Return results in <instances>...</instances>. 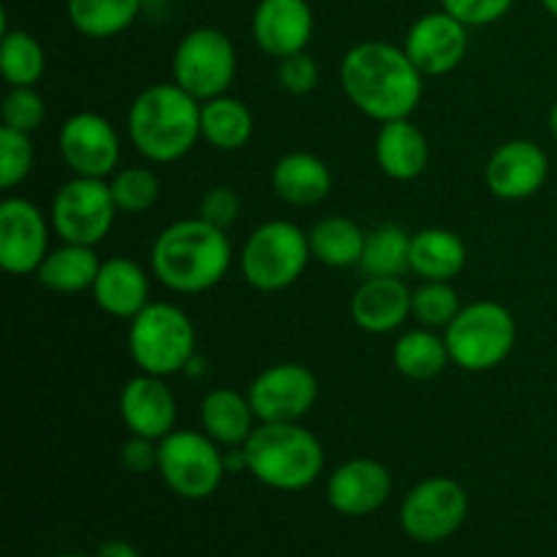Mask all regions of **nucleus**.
<instances>
[{
	"label": "nucleus",
	"instance_id": "f257e3e1",
	"mask_svg": "<svg viewBox=\"0 0 557 557\" xmlns=\"http://www.w3.org/2000/svg\"><path fill=\"white\" fill-rule=\"evenodd\" d=\"M341 87L364 117L389 123L417 112L424 92V74L403 47L362 41L343 58Z\"/></svg>",
	"mask_w": 557,
	"mask_h": 557
},
{
	"label": "nucleus",
	"instance_id": "f03ea898",
	"mask_svg": "<svg viewBox=\"0 0 557 557\" xmlns=\"http://www.w3.org/2000/svg\"><path fill=\"white\" fill-rule=\"evenodd\" d=\"M232 259L228 234L201 218L169 223L150 250L152 275L174 294H201L215 288L232 270Z\"/></svg>",
	"mask_w": 557,
	"mask_h": 557
},
{
	"label": "nucleus",
	"instance_id": "7ed1b4c3",
	"mask_svg": "<svg viewBox=\"0 0 557 557\" xmlns=\"http://www.w3.org/2000/svg\"><path fill=\"white\" fill-rule=\"evenodd\" d=\"M128 134L147 161H180L201 139V101L174 82L145 87L128 109Z\"/></svg>",
	"mask_w": 557,
	"mask_h": 557
},
{
	"label": "nucleus",
	"instance_id": "20e7f679",
	"mask_svg": "<svg viewBox=\"0 0 557 557\" xmlns=\"http://www.w3.org/2000/svg\"><path fill=\"white\" fill-rule=\"evenodd\" d=\"M243 449L250 476L281 493L308 490L324 473V446L299 422H261Z\"/></svg>",
	"mask_w": 557,
	"mask_h": 557
},
{
	"label": "nucleus",
	"instance_id": "39448f33",
	"mask_svg": "<svg viewBox=\"0 0 557 557\" xmlns=\"http://www.w3.org/2000/svg\"><path fill=\"white\" fill-rule=\"evenodd\" d=\"M128 354L139 373L177 375L194 364L196 330L183 308L150 302L128 324Z\"/></svg>",
	"mask_w": 557,
	"mask_h": 557
},
{
	"label": "nucleus",
	"instance_id": "423d86ee",
	"mask_svg": "<svg viewBox=\"0 0 557 557\" xmlns=\"http://www.w3.org/2000/svg\"><path fill=\"white\" fill-rule=\"evenodd\" d=\"M451 364L466 373H487L504 364L517 343V321L509 308L493 299L462 305L444 330Z\"/></svg>",
	"mask_w": 557,
	"mask_h": 557
},
{
	"label": "nucleus",
	"instance_id": "0eeeda50",
	"mask_svg": "<svg viewBox=\"0 0 557 557\" xmlns=\"http://www.w3.org/2000/svg\"><path fill=\"white\" fill-rule=\"evenodd\" d=\"M310 259V239L297 223L267 221L245 239L239 267L248 286L272 294L294 286L305 275Z\"/></svg>",
	"mask_w": 557,
	"mask_h": 557
},
{
	"label": "nucleus",
	"instance_id": "6e6552de",
	"mask_svg": "<svg viewBox=\"0 0 557 557\" xmlns=\"http://www.w3.org/2000/svg\"><path fill=\"white\" fill-rule=\"evenodd\" d=\"M158 473L180 498L205 500L223 484L226 457L205 430H174L158 441Z\"/></svg>",
	"mask_w": 557,
	"mask_h": 557
},
{
	"label": "nucleus",
	"instance_id": "1a4fd4ad",
	"mask_svg": "<svg viewBox=\"0 0 557 557\" xmlns=\"http://www.w3.org/2000/svg\"><path fill=\"white\" fill-rule=\"evenodd\" d=\"M174 85L183 87L196 101L223 96L237 76V49L232 38L218 27H196L180 38L172 58Z\"/></svg>",
	"mask_w": 557,
	"mask_h": 557
},
{
	"label": "nucleus",
	"instance_id": "9d476101",
	"mask_svg": "<svg viewBox=\"0 0 557 557\" xmlns=\"http://www.w3.org/2000/svg\"><path fill=\"white\" fill-rule=\"evenodd\" d=\"M117 212L107 180L74 177L60 185L58 194L52 196L49 221H52V232L63 243L96 248L112 232Z\"/></svg>",
	"mask_w": 557,
	"mask_h": 557
},
{
	"label": "nucleus",
	"instance_id": "9b49d317",
	"mask_svg": "<svg viewBox=\"0 0 557 557\" xmlns=\"http://www.w3.org/2000/svg\"><path fill=\"white\" fill-rule=\"evenodd\" d=\"M468 517V493L455 479L433 476L406 493L400 528L419 544H438L455 536Z\"/></svg>",
	"mask_w": 557,
	"mask_h": 557
},
{
	"label": "nucleus",
	"instance_id": "f8f14e48",
	"mask_svg": "<svg viewBox=\"0 0 557 557\" xmlns=\"http://www.w3.org/2000/svg\"><path fill=\"white\" fill-rule=\"evenodd\" d=\"M256 419L261 422H299L319 400V381L313 370L299 362L270 364L248 389Z\"/></svg>",
	"mask_w": 557,
	"mask_h": 557
},
{
	"label": "nucleus",
	"instance_id": "ddd939ff",
	"mask_svg": "<svg viewBox=\"0 0 557 557\" xmlns=\"http://www.w3.org/2000/svg\"><path fill=\"white\" fill-rule=\"evenodd\" d=\"M52 221L22 196L0 201V267L9 275H36L49 256Z\"/></svg>",
	"mask_w": 557,
	"mask_h": 557
},
{
	"label": "nucleus",
	"instance_id": "4468645a",
	"mask_svg": "<svg viewBox=\"0 0 557 557\" xmlns=\"http://www.w3.org/2000/svg\"><path fill=\"white\" fill-rule=\"evenodd\" d=\"M58 150L74 177L107 180L117 172L120 136L98 112H76L60 125Z\"/></svg>",
	"mask_w": 557,
	"mask_h": 557
},
{
	"label": "nucleus",
	"instance_id": "2eb2a0df",
	"mask_svg": "<svg viewBox=\"0 0 557 557\" xmlns=\"http://www.w3.org/2000/svg\"><path fill=\"white\" fill-rule=\"evenodd\" d=\"M403 49L424 76H446L466 60L468 25L444 9L430 11L408 27Z\"/></svg>",
	"mask_w": 557,
	"mask_h": 557
},
{
	"label": "nucleus",
	"instance_id": "dca6fc26",
	"mask_svg": "<svg viewBox=\"0 0 557 557\" xmlns=\"http://www.w3.org/2000/svg\"><path fill=\"white\" fill-rule=\"evenodd\" d=\"M549 177V158L544 147L531 139H511L490 156L484 180L490 194L504 201H522L536 196Z\"/></svg>",
	"mask_w": 557,
	"mask_h": 557
},
{
	"label": "nucleus",
	"instance_id": "f3484780",
	"mask_svg": "<svg viewBox=\"0 0 557 557\" xmlns=\"http://www.w3.org/2000/svg\"><path fill=\"white\" fill-rule=\"evenodd\" d=\"M392 495V473L384 462L354 457L326 479V500L337 515L368 517L379 511Z\"/></svg>",
	"mask_w": 557,
	"mask_h": 557
},
{
	"label": "nucleus",
	"instance_id": "a211bd4d",
	"mask_svg": "<svg viewBox=\"0 0 557 557\" xmlns=\"http://www.w3.org/2000/svg\"><path fill=\"white\" fill-rule=\"evenodd\" d=\"M120 419L131 435L163 441L177 430V397L161 375L139 373L120 392Z\"/></svg>",
	"mask_w": 557,
	"mask_h": 557
},
{
	"label": "nucleus",
	"instance_id": "6ab92c4d",
	"mask_svg": "<svg viewBox=\"0 0 557 557\" xmlns=\"http://www.w3.org/2000/svg\"><path fill=\"white\" fill-rule=\"evenodd\" d=\"M256 47L283 60L305 52L313 36V9L308 0H259L250 20Z\"/></svg>",
	"mask_w": 557,
	"mask_h": 557
},
{
	"label": "nucleus",
	"instance_id": "aec40b11",
	"mask_svg": "<svg viewBox=\"0 0 557 557\" xmlns=\"http://www.w3.org/2000/svg\"><path fill=\"white\" fill-rule=\"evenodd\" d=\"M413 292L400 277H368L351 297L354 324L370 335H389L411 315Z\"/></svg>",
	"mask_w": 557,
	"mask_h": 557
},
{
	"label": "nucleus",
	"instance_id": "412c9836",
	"mask_svg": "<svg viewBox=\"0 0 557 557\" xmlns=\"http://www.w3.org/2000/svg\"><path fill=\"white\" fill-rule=\"evenodd\" d=\"M92 299L98 308L112 319L131 321L150 305V275L136 261L125 256H112L101 261L96 283H92Z\"/></svg>",
	"mask_w": 557,
	"mask_h": 557
},
{
	"label": "nucleus",
	"instance_id": "4be33fe9",
	"mask_svg": "<svg viewBox=\"0 0 557 557\" xmlns=\"http://www.w3.org/2000/svg\"><path fill=\"white\" fill-rule=\"evenodd\" d=\"M375 161L386 177L397 183H411L422 177L430 163V141L411 117L381 123L375 136Z\"/></svg>",
	"mask_w": 557,
	"mask_h": 557
},
{
	"label": "nucleus",
	"instance_id": "5701e85b",
	"mask_svg": "<svg viewBox=\"0 0 557 557\" xmlns=\"http://www.w3.org/2000/svg\"><path fill=\"white\" fill-rule=\"evenodd\" d=\"M272 190L292 207H315L332 194V172L319 156L305 150L286 152L272 166Z\"/></svg>",
	"mask_w": 557,
	"mask_h": 557
},
{
	"label": "nucleus",
	"instance_id": "b1692460",
	"mask_svg": "<svg viewBox=\"0 0 557 557\" xmlns=\"http://www.w3.org/2000/svg\"><path fill=\"white\" fill-rule=\"evenodd\" d=\"M199 419L201 430L223 449L245 446L253 430L259 428L248 395H239L237 389H228V386L207 392L199 408Z\"/></svg>",
	"mask_w": 557,
	"mask_h": 557
},
{
	"label": "nucleus",
	"instance_id": "393cba45",
	"mask_svg": "<svg viewBox=\"0 0 557 557\" xmlns=\"http://www.w3.org/2000/svg\"><path fill=\"white\" fill-rule=\"evenodd\" d=\"M466 259V243L449 228H422L411 237V272L422 281H455Z\"/></svg>",
	"mask_w": 557,
	"mask_h": 557
},
{
	"label": "nucleus",
	"instance_id": "a878e982",
	"mask_svg": "<svg viewBox=\"0 0 557 557\" xmlns=\"http://www.w3.org/2000/svg\"><path fill=\"white\" fill-rule=\"evenodd\" d=\"M98 270H101V259L96 256V248H90V245L63 243L60 248L49 250L44 264L38 267L36 277L49 292L79 294L92 288Z\"/></svg>",
	"mask_w": 557,
	"mask_h": 557
},
{
	"label": "nucleus",
	"instance_id": "bb28decb",
	"mask_svg": "<svg viewBox=\"0 0 557 557\" xmlns=\"http://www.w3.org/2000/svg\"><path fill=\"white\" fill-rule=\"evenodd\" d=\"M392 362H395L397 373L406 375L411 381H433L449 368V346L446 337L438 335V330L430 326H417L397 337L395 348H392Z\"/></svg>",
	"mask_w": 557,
	"mask_h": 557
},
{
	"label": "nucleus",
	"instance_id": "cd10ccee",
	"mask_svg": "<svg viewBox=\"0 0 557 557\" xmlns=\"http://www.w3.org/2000/svg\"><path fill=\"white\" fill-rule=\"evenodd\" d=\"M253 112L239 98L223 92L210 101H201V139L215 150H243L253 136Z\"/></svg>",
	"mask_w": 557,
	"mask_h": 557
},
{
	"label": "nucleus",
	"instance_id": "c85d7f7f",
	"mask_svg": "<svg viewBox=\"0 0 557 557\" xmlns=\"http://www.w3.org/2000/svg\"><path fill=\"white\" fill-rule=\"evenodd\" d=\"M310 253L319 264L332 267V270H346V267H359L364 253L368 234L359 228L357 221L343 215L321 218L308 232Z\"/></svg>",
	"mask_w": 557,
	"mask_h": 557
},
{
	"label": "nucleus",
	"instance_id": "c756f323",
	"mask_svg": "<svg viewBox=\"0 0 557 557\" xmlns=\"http://www.w3.org/2000/svg\"><path fill=\"white\" fill-rule=\"evenodd\" d=\"M141 0H65V14L76 33L87 38H112L134 25Z\"/></svg>",
	"mask_w": 557,
	"mask_h": 557
},
{
	"label": "nucleus",
	"instance_id": "7c9ffc66",
	"mask_svg": "<svg viewBox=\"0 0 557 557\" xmlns=\"http://www.w3.org/2000/svg\"><path fill=\"white\" fill-rule=\"evenodd\" d=\"M411 237L397 223H384L373 228L364 243L359 267L368 277H403L411 270Z\"/></svg>",
	"mask_w": 557,
	"mask_h": 557
},
{
	"label": "nucleus",
	"instance_id": "2f4dec72",
	"mask_svg": "<svg viewBox=\"0 0 557 557\" xmlns=\"http://www.w3.org/2000/svg\"><path fill=\"white\" fill-rule=\"evenodd\" d=\"M0 71L9 87H36L47 71V54L36 36L3 27L0 41Z\"/></svg>",
	"mask_w": 557,
	"mask_h": 557
},
{
	"label": "nucleus",
	"instance_id": "473e14b6",
	"mask_svg": "<svg viewBox=\"0 0 557 557\" xmlns=\"http://www.w3.org/2000/svg\"><path fill=\"white\" fill-rule=\"evenodd\" d=\"M460 310V294L451 286V281H422V286L413 288L411 315L419 321V326L446 330Z\"/></svg>",
	"mask_w": 557,
	"mask_h": 557
},
{
	"label": "nucleus",
	"instance_id": "72a5a7b5",
	"mask_svg": "<svg viewBox=\"0 0 557 557\" xmlns=\"http://www.w3.org/2000/svg\"><path fill=\"white\" fill-rule=\"evenodd\" d=\"M109 188H112V199L117 210L128 212V215L147 212L150 207H156L158 196H161V183H158L156 172L145 166L117 169L109 180Z\"/></svg>",
	"mask_w": 557,
	"mask_h": 557
},
{
	"label": "nucleus",
	"instance_id": "f704fd0d",
	"mask_svg": "<svg viewBox=\"0 0 557 557\" xmlns=\"http://www.w3.org/2000/svg\"><path fill=\"white\" fill-rule=\"evenodd\" d=\"M33 141L30 134L0 125V188L11 190L25 183L33 169Z\"/></svg>",
	"mask_w": 557,
	"mask_h": 557
},
{
	"label": "nucleus",
	"instance_id": "c9c22d12",
	"mask_svg": "<svg viewBox=\"0 0 557 557\" xmlns=\"http://www.w3.org/2000/svg\"><path fill=\"white\" fill-rule=\"evenodd\" d=\"M0 114H3V125L22 134H33L47 117V103L36 87H11L3 98Z\"/></svg>",
	"mask_w": 557,
	"mask_h": 557
},
{
	"label": "nucleus",
	"instance_id": "e433bc0d",
	"mask_svg": "<svg viewBox=\"0 0 557 557\" xmlns=\"http://www.w3.org/2000/svg\"><path fill=\"white\" fill-rule=\"evenodd\" d=\"M319 63L308 52H297L277 60V82L292 96H308V92H313L319 87Z\"/></svg>",
	"mask_w": 557,
	"mask_h": 557
},
{
	"label": "nucleus",
	"instance_id": "4c0bfd02",
	"mask_svg": "<svg viewBox=\"0 0 557 557\" xmlns=\"http://www.w3.org/2000/svg\"><path fill=\"white\" fill-rule=\"evenodd\" d=\"M441 5L451 16H457L462 25L484 27L504 20L511 5H515V0H441Z\"/></svg>",
	"mask_w": 557,
	"mask_h": 557
},
{
	"label": "nucleus",
	"instance_id": "58836bf2",
	"mask_svg": "<svg viewBox=\"0 0 557 557\" xmlns=\"http://www.w3.org/2000/svg\"><path fill=\"white\" fill-rule=\"evenodd\" d=\"M239 210H243V201H239L237 190L228 188V185H218V188H210L201 196L199 218L212 223V226L223 228V232H228L237 223Z\"/></svg>",
	"mask_w": 557,
	"mask_h": 557
},
{
	"label": "nucleus",
	"instance_id": "ea45409f",
	"mask_svg": "<svg viewBox=\"0 0 557 557\" xmlns=\"http://www.w3.org/2000/svg\"><path fill=\"white\" fill-rule=\"evenodd\" d=\"M120 462L125 471L131 473H150L158 471V441L141 438V435H131L120 449Z\"/></svg>",
	"mask_w": 557,
	"mask_h": 557
},
{
	"label": "nucleus",
	"instance_id": "a19ab883",
	"mask_svg": "<svg viewBox=\"0 0 557 557\" xmlns=\"http://www.w3.org/2000/svg\"><path fill=\"white\" fill-rule=\"evenodd\" d=\"M96 557H141V555H139V549L134 547V544L114 539V542H103L101 547H98Z\"/></svg>",
	"mask_w": 557,
	"mask_h": 557
},
{
	"label": "nucleus",
	"instance_id": "79ce46f5",
	"mask_svg": "<svg viewBox=\"0 0 557 557\" xmlns=\"http://www.w3.org/2000/svg\"><path fill=\"white\" fill-rule=\"evenodd\" d=\"M549 131H553V136H557V101L549 109Z\"/></svg>",
	"mask_w": 557,
	"mask_h": 557
},
{
	"label": "nucleus",
	"instance_id": "37998d69",
	"mask_svg": "<svg viewBox=\"0 0 557 557\" xmlns=\"http://www.w3.org/2000/svg\"><path fill=\"white\" fill-rule=\"evenodd\" d=\"M542 5L557 20V0H542Z\"/></svg>",
	"mask_w": 557,
	"mask_h": 557
},
{
	"label": "nucleus",
	"instance_id": "c03bdc74",
	"mask_svg": "<svg viewBox=\"0 0 557 557\" xmlns=\"http://www.w3.org/2000/svg\"><path fill=\"white\" fill-rule=\"evenodd\" d=\"M54 557H87V555H79V553H63V555H54Z\"/></svg>",
	"mask_w": 557,
	"mask_h": 557
}]
</instances>
